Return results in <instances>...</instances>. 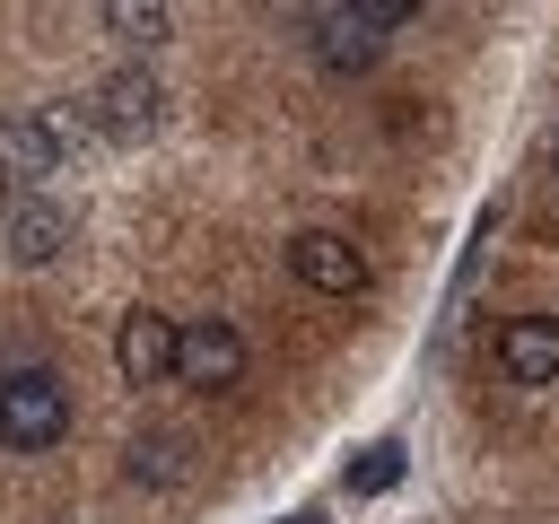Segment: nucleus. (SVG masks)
<instances>
[{"instance_id": "1", "label": "nucleus", "mask_w": 559, "mask_h": 524, "mask_svg": "<svg viewBox=\"0 0 559 524\" xmlns=\"http://www.w3.org/2000/svg\"><path fill=\"white\" fill-rule=\"evenodd\" d=\"M70 437V384L44 376V367H17L0 376V445L9 454H44Z\"/></svg>"}, {"instance_id": "2", "label": "nucleus", "mask_w": 559, "mask_h": 524, "mask_svg": "<svg viewBox=\"0 0 559 524\" xmlns=\"http://www.w3.org/2000/svg\"><path fill=\"white\" fill-rule=\"evenodd\" d=\"M245 376V332L236 323H175V384H201V393H227Z\"/></svg>"}, {"instance_id": "3", "label": "nucleus", "mask_w": 559, "mask_h": 524, "mask_svg": "<svg viewBox=\"0 0 559 524\" xmlns=\"http://www.w3.org/2000/svg\"><path fill=\"white\" fill-rule=\"evenodd\" d=\"M79 140H87V122H79L70 105L17 114V122H0V166H9V175H44V166H61Z\"/></svg>"}, {"instance_id": "4", "label": "nucleus", "mask_w": 559, "mask_h": 524, "mask_svg": "<svg viewBox=\"0 0 559 524\" xmlns=\"http://www.w3.org/2000/svg\"><path fill=\"white\" fill-rule=\"evenodd\" d=\"M288 271H297L314 297H358V288H367V253H358L349 236H332V227H306V236L288 245Z\"/></svg>"}, {"instance_id": "5", "label": "nucleus", "mask_w": 559, "mask_h": 524, "mask_svg": "<svg viewBox=\"0 0 559 524\" xmlns=\"http://www.w3.org/2000/svg\"><path fill=\"white\" fill-rule=\"evenodd\" d=\"M411 9L402 0H376V9H332V17H314V52H323V70H367L376 61V26H402Z\"/></svg>"}, {"instance_id": "6", "label": "nucleus", "mask_w": 559, "mask_h": 524, "mask_svg": "<svg viewBox=\"0 0 559 524\" xmlns=\"http://www.w3.org/2000/svg\"><path fill=\"white\" fill-rule=\"evenodd\" d=\"M114 367H122L131 384H166V376H175V323L148 314V306H131L122 332H114Z\"/></svg>"}, {"instance_id": "7", "label": "nucleus", "mask_w": 559, "mask_h": 524, "mask_svg": "<svg viewBox=\"0 0 559 524\" xmlns=\"http://www.w3.org/2000/svg\"><path fill=\"white\" fill-rule=\"evenodd\" d=\"M498 367L507 384H559V314H515L498 332Z\"/></svg>"}, {"instance_id": "8", "label": "nucleus", "mask_w": 559, "mask_h": 524, "mask_svg": "<svg viewBox=\"0 0 559 524\" xmlns=\"http://www.w3.org/2000/svg\"><path fill=\"white\" fill-rule=\"evenodd\" d=\"M96 122H105V140H140V131L157 122V87H148L140 70H114V79L96 87Z\"/></svg>"}, {"instance_id": "9", "label": "nucleus", "mask_w": 559, "mask_h": 524, "mask_svg": "<svg viewBox=\"0 0 559 524\" xmlns=\"http://www.w3.org/2000/svg\"><path fill=\"white\" fill-rule=\"evenodd\" d=\"M61 245H70V218H61L52 201H17V210H9V262L35 271V262H52Z\"/></svg>"}, {"instance_id": "10", "label": "nucleus", "mask_w": 559, "mask_h": 524, "mask_svg": "<svg viewBox=\"0 0 559 524\" xmlns=\"http://www.w3.org/2000/svg\"><path fill=\"white\" fill-rule=\"evenodd\" d=\"M105 26H114V35H131V44H166V9H131V0H114V9H105Z\"/></svg>"}, {"instance_id": "11", "label": "nucleus", "mask_w": 559, "mask_h": 524, "mask_svg": "<svg viewBox=\"0 0 559 524\" xmlns=\"http://www.w3.org/2000/svg\"><path fill=\"white\" fill-rule=\"evenodd\" d=\"M175 454H183L175 437H140V445H131V472H148V480H175V472H183Z\"/></svg>"}, {"instance_id": "12", "label": "nucleus", "mask_w": 559, "mask_h": 524, "mask_svg": "<svg viewBox=\"0 0 559 524\" xmlns=\"http://www.w3.org/2000/svg\"><path fill=\"white\" fill-rule=\"evenodd\" d=\"M393 472H402V463H393V445H376V454L358 463V489H393Z\"/></svg>"}, {"instance_id": "13", "label": "nucleus", "mask_w": 559, "mask_h": 524, "mask_svg": "<svg viewBox=\"0 0 559 524\" xmlns=\"http://www.w3.org/2000/svg\"><path fill=\"white\" fill-rule=\"evenodd\" d=\"M9 210H17V175L0 166V218H9Z\"/></svg>"}]
</instances>
